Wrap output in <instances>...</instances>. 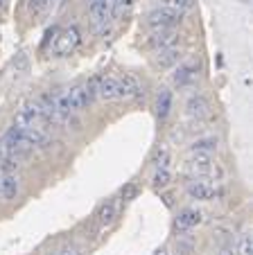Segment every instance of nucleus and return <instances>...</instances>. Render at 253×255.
Here are the masks:
<instances>
[{
    "label": "nucleus",
    "instance_id": "f257e3e1",
    "mask_svg": "<svg viewBox=\"0 0 253 255\" xmlns=\"http://www.w3.org/2000/svg\"><path fill=\"white\" fill-rule=\"evenodd\" d=\"M79 43H81L79 27L70 25V27L57 29V36H54V43H52V54L54 57H68V54L75 52Z\"/></svg>",
    "mask_w": 253,
    "mask_h": 255
},
{
    "label": "nucleus",
    "instance_id": "f03ea898",
    "mask_svg": "<svg viewBox=\"0 0 253 255\" xmlns=\"http://www.w3.org/2000/svg\"><path fill=\"white\" fill-rule=\"evenodd\" d=\"M95 97L97 95H95V82L93 79H88L84 84H77V86L66 91V100H68L70 111H84Z\"/></svg>",
    "mask_w": 253,
    "mask_h": 255
},
{
    "label": "nucleus",
    "instance_id": "7ed1b4c3",
    "mask_svg": "<svg viewBox=\"0 0 253 255\" xmlns=\"http://www.w3.org/2000/svg\"><path fill=\"white\" fill-rule=\"evenodd\" d=\"M183 20V14L170 7H158V9L149 11L147 16V25L156 32V29H174L179 23Z\"/></svg>",
    "mask_w": 253,
    "mask_h": 255
},
{
    "label": "nucleus",
    "instance_id": "20e7f679",
    "mask_svg": "<svg viewBox=\"0 0 253 255\" xmlns=\"http://www.w3.org/2000/svg\"><path fill=\"white\" fill-rule=\"evenodd\" d=\"M199 70H201V63L197 61V59H188V61L179 63V68L174 70V75H172V82L177 84L179 88H181V86H190L192 82H197Z\"/></svg>",
    "mask_w": 253,
    "mask_h": 255
},
{
    "label": "nucleus",
    "instance_id": "39448f33",
    "mask_svg": "<svg viewBox=\"0 0 253 255\" xmlns=\"http://www.w3.org/2000/svg\"><path fill=\"white\" fill-rule=\"evenodd\" d=\"M88 14H91L95 27H106L109 20L113 18L111 0H88Z\"/></svg>",
    "mask_w": 253,
    "mask_h": 255
},
{
    "label": "nucleus",
    "instance_id": "423d86ee",
    "mask_svg": "<svg viewBox=\"0 0 253 255\" xmlns=\"http://www.w3.org/2000/svg\"><path fill=\"white\" fill-rule=\"evenodd\" d=\"M143 95V84L131 75L118 77V100H134Z\"/></svg>",
    "mask_w": 253,
    "mask_h": 255
},
{
    "label": "nucleus",
    "instance_id": "0eeeda50",
    "mask_svg": "<svg viewBox=\"0 0 253 255\" xmlns=\"http://www.w3.org/2000/svg\"><path fill=\"white\" fill-rule=\"evenodd\" d=\"M93 82H95L97 97H102V100H118V77L100 75V77H93Z\"/></svg>",
    "mask_w": 253,
    "mask_h": 255
},
{
    "label": "nucleus",
    "instance_id": "6e6552de",
    "mask_svg": "<svg viewBox=\"0 0 253 255\" xmlns=\"http://www.w3.org/2000/svg\"><path fill=\"white\" fill-rule=\"evenodd\" d=\"M179 41H181V36L174 29H156L154 36L149 39V45L154 50H167V48H174Z\"/></svg>",
    "mask_w": 253,
    "mask_h": 255
},
{
    "label": "nucleus",
    "instance_id": "1a4fd4ad",
    "mask_svg": "<svg viewBox=\"0 0 253 255\" xmlns=\"http://www.w3.org/2000/svg\"><path fill=\"white\" fill-rule=\"evenodd\" d=\"M188 194L192 199H199V201H210V199H215L220 194V190L215 185L206 183V181H197V183H190L188 185Z\"/></svg>",
    "mask_w": 253,
    "mask_h": 255
},
{
    "label": "nucleus",
    "instance_id": "9d476101",
    "mask_svg": "<svg viewBox=\"0 0 253 255\" xmlns=\"http://www.w3.org/2000/svg\"><path fill=\"white\" fill-rule=\"evenodd\" d=\"M186 111L190 118H197V120H201V118H206L210 113V104L208 100H206L204 95H192L190 100L186 102Z\"/></svg>",
    "mask_w": 253,
    "mask_h": 255
},
{
    "label": "nucleus",
    "instance_id": "9b49d317",
    "mask_svg": "<svg viewBox=\"0 0 253 255\" xmlns=\"http://www.w3.org/2000/svg\"><path fill=\"white\" fill-rule=\"evenodd\" d=\"M188 165H190V169H192L195 174H199V176H204V174H210V172H213V158H210V154L192 151V158L188 160Z\"/></svg>",
    "mask_w": 253,
    "mask_h": 255
},
{
    "label": "nucleus",
    "instance_id": "f8f14e48",
    "mask_svg": "<svg viewBox=\"0 0 253 255\" xmlns=\"http://www.w3.org/2000/svg\"><path fill=\"white\" fill-rule=\"evenodd\" d=\"M199 224H201V212L195 210V208H186V210H181L177 217L179 231H190V228L199 226Z\"/></svg>",
    "mask_w": 253,
    "mask_h": 255
},
{
    "label": "nucleus",
    "instance_id": "ddd939ff",
    "mask_svg": "<svg viewBox=\"0 0 253 255\" xmlns=\"http://www.w3.org/2000/svg\"><path fill=\"white\" fill-rule=\"evenodd\" d=\"M0 194L5 199H14L18 194V178L11 172H5L0 176Z\"/></svg>",
    "mask_w": 253,
    "mask_h": 255
},
{
    "label": "nucleus",
    "instance_id": "4468645a",
    "mask_svg": "<svg viewBox=\"0 0 253 255\" xmlns=\"http://www.w3.org/2000/svg\"><path fill=\"white\" fill-rule=\"evenodd\" d=\"M179 61H181V50H177V48L158 50L156 66H161V68H172L174 63H179Z\"/></svg>",
    "mask_w": 253,
    "mask_h": 255
},
{
    "label": "nucleus",
    "instance_id": "2eb2a0df",
    "mask_svg": "<svg viewBox=\"0 0 253 255\" xmlns=\"http://www.w3.org/2000/svg\"><path fill=\"white\" fill-rule=\"evenodd\" d=\"M170 109H172V95H170V91H161L158 102H156V116L161 120H165L170 116Z\"/></svg>",
    "mask_w": 253,
    "mask_h": 255
},
{
    "label": "nucleus",
    "instance_id": "dca6fc26",
    "mask_svg": "<svg viewBox=\"0 0 253 255\" xmlns=\"http://www.w3.org/2000/svg\"><path fill=\"white\" fill-rule=\"evenodd\" d=\"M192 151H201V154H210V151L217 149V140L215 138H201V140H195L190 147Z\"/></svg>",
    "mask_w": 253,
    "mask_h": 255
},
{
    "label": "nucleus",
    "instance_id": "f3484780",
    "mask_svg": "<svg viewBox=\"0 0 253 255\" xmlns=\"http://www.w3.org/2000/svg\"><path fill=\"white\" fill-rule=\"evenodd\" d=\"M192 5H195V0H163V7L177 9V11H181V14H186Z\"/></svg>",
    "mask_w": 253,
    "mask_h": 255
},
{
    "label": "nucleus",
    "instance_id": "a211bd4d",
    "mask_svg": "<svg viewBox=\"0 0 253 255\" xmlns=\"http://www.w3.org/2000/svg\"><path fill=\"white\" fill-rule=\"evenodd\" d=\"M113 219H115V206H113V203H106V206H102V210H100V226L102 228L109 226Z\"/></svg>",
    "mask_w": 253,
    "mask_h": 255
},
{
    "label": "nucleus",
    "instance_id": "6ab92c4d",
    "mask_svg": "<svg viewBox=\"0 0 253 255\" xmlns=\"http://www.w3.org/2000/svg\"><path fill=\"white\" fill-rule=\"evenodd\" d=\"M170 178H172L170 169H167V167H158L156 174H154V185H156V188H163V185L170 183Z\"/></svg>",
    "mask_w": 253,
    "mask_h": 255
},
{
    "label": "nucleus",
    "instance_id": "aec40b11",
    "mask_svg": "<svg viewBox=\"0 0 253 255\" xmlns=\"http://www.w3.org/2000/svg\"><path fill=\"white\" fill-rule=\"evenodd\" d=\"M238 255H253V242H251V237H249V235H244L242 242H240Z\"/></svg>",
    "mask_w": 253,
    "mask_h": 255
},
{
    "label": "nucleus",
    "instance_id": "412c9836",
    "mask_svg": "<svg viewBox=\"0 0 253 255\" xmlns=\"http://www.w3.org/2000/svg\"><path fill=\"white\" fill-rule=\"evenodd\" d=\"M177 255H192V242L177 240Z\"/></svg>",
    "mask_w": 253,
    "mask_h": 255
},
{
    "label": "nucleus",
    "instance_id": "4be33fe9",
    "mask_svg": "<svg viewBox=\"0 0 253 255\" xmlns=\"http://www.w3.org/2000/svg\"><path fill=\"white\" fill-rule=\"evenodd\" d=\"M167 165H170V151L167 149H161L156 154V169L158 167H167Z\"/></svg>",
    "mask_w": 253,
    "mask_h": 255
},
{
    "label": "nucleus",
    "instance_id": "5701e85b",
    "mask_svg": "<svg viewBox=\"0 0 253 255\" xmlns=\"http://www.w3.org/2000/svg\"><path fill=\"white\" fill-rule=\"evenodd\" d=\"M57 255H79V249H77L75 244H68V246H63L61 251H57Z\"/></svg>",
    "mask_w": 253,
    "mask_h": 255
},
{
    "label": "nucleus",
    "instance_id": "b1692460",
    "mask_svg": "<svg viewBox=\"0 0 253 255\" xmlns=\"http://www.w3.org/2000/svg\"><path fill=\"white\" fill-rule=\"evenodd\" d=\"M220 255H238V251H235L233 246H226V249L220 251Z\"/></svg>",
    "mask_w": 253,
    "mask_h": 255
},
{
    "label": "nucleus",
    "instance_id": "393cba45",
    "mask_svg": "<svg viewBox=\"0 0 253 255\" xmlns=\"http://www.w3.org/2000/svg\"><path fill=\"white\" fill-rule=\"evenodd\" d=\"M156 255H167V251H165V249H161V251H158Z\"/></svg>",
    "mask_w": 253,
    "mask_h": 255
},
{
    "label": "nucleus",
    "instance_id": "a878e982",
    "mask_svg": "<svg viewBox=\"0 0 253 255\" xmlns=\"http://www.w3.org/2000/svg\"><path fill=\"white\" fill-rule=\"evenodd\" d=\"M48 255H57V253H48Z\"/></svg>",
    "mask_w": 253,
    "mask_h": 255
}]
</instances>
